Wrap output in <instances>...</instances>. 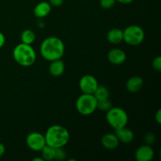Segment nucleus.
I'll list each match as a JSON object with an SVG mask.
<instances>
[{
    "label": "nucleus",
    "mask_w": 161,
    "mask_h": 161,
    "mask_svg": "<svg viewBox=\"0 0 161 161\" xmlns=\"http://www.w3.org/2000/svg\"><path fill=\"white\" fill-rule=\"evenodd\" d=\"M33 161H43V160H42V157H36V158H34L32 160Z\"/></svg>",
    "instance_id": "7c9ffc66"
},
{
    "label": "nucleus",
    "mask_w": 161,
    "mask_h": 161,
    "mask_svg": "<svg viewBox=\"0 0 161 161\" xmlns=\"http://www.w3.org/2000/svg\"><path fill=\"white\" fill-rule=\"evenodd\" d=\"M115 135H116L119 142H122L124 144H129L133 141L135 138L134 132L130 128H127V126L115 130Z\"/></svg>",
    "instance_id": "9b49d317"
},
{
    "label": "nucleus",
    "mask_w": 161,
    "mask_h": 161,
    "mask_svg": "<svg viewBox=\"0 0 161 161\" xmlns=\"http://www.w3.org/2000/svg\"><path fill=\"white\" fill-rule=\"evenodd\" d=\"M154 155L155 153L151 146L145 144L137 149L135 157L137 161H151L153 159Z\"/></svg>",
    "instance_id": "1a4fd4ad"
},
{
    "label": "nucleus",
    "mask_w": 161,
    "mask_h": 161,
    "mask_svg": "<svg viewBox=\"0 0 161 161\" xmlns=\"http://www.w3.org/2000/svg\"><path fill=\"white\" fill-rule=\"evenodd\" d=\"M155 119L158 124H161V109L157 110L155 114Z\"/></svg>",
    "instance_id": "a878e982"
},
{
    "label": "nucleus",
    "mask_w": 161,
    "mask_h": 161,
    "mask_svg": "<svg viewBox=\"0 0 161 161\" xmlns=\"http://www.w3.org/2000/svg\"><path fill=\"white\" fill-rule=\"evenodd\" d=\"M106 120L114 130H117L127 126L128 115L122 108L112 107L106 112Z\"/></svg>",
    "instance_id": "20e7f679"
},
{
    "label": "nucleus",
    "mask_w": 161,
    "mask_h": 161,
    "mask_svg": "<svg viewBox=\"0 0 161 161\" xmlns=\"http://www.w3.org/2000/svg\"><path fill=\"white\" fill-rule=\"evenodd\" d=\"M93 94L97 101L102 100V99H106L109 97V91L106 86L98 85Z\"/></svg>",
    "instance_id": "a211bd4d"
},
{
    "label": "nucleus",
    "mask_w": 161,
    "mask_h": 161,
    "mask_svg": "<svg viewBox=\"0 0 161 161\" xmlns=\"http://www.w3.org/2000/svg\"><path fill=\"white\" fill-rule=\"evenodd\" d=\"M51 5L48 2H40L35 6L34 15L39 19L43 18L50 14V13L51 12Z\"/></svg>",
    "instance_id": "ddd939ff"
},
{
    "label": "nucleus",
    "mask_w": 161,
    "mask_h": 161,
    "mask_svg": "<svg viewBox=\"0 0 161 161\" xmlns=\"http://www.w3.org/2000/svg\"><path fill=\"white\" fill-rule=\"evenodd\" d=\"M26 145L31 150L40 152L47 145L45 136L39 132H31L27 135Z\"/></svg>",
    "instance_id": "0eeeda50"
},
{
    "label": "nucleus",
    "mask_w": 161,
    "mask_h": 161,
    "mask_svg": "<svg viewBox=\"0 0 161 161\" xmlns=\"http://www.w3.org/2000/svg\"><path fill=\"white\" fill-rule=\"evenodd\" d=\"M107 40L112 44H119L124 41V32L120 28H113L107 33Z\"/></svg>",
    "instance_id": "dca6fc26"
},
{
    "label": "nucleus",
    "mask_w": 161,
    "mask_h": 161,
    "mask_svg": "<svg viewBox=\"0 0 161 161\" xmlns=\"http://www.w3.org/2000/svg\"><path fill=\"white\" fill-rule=\"evenodd\" d=\"M21 42L31 45L36 40V33L31 29H25L20 34Z\"/></svg>",
    "instance_id": "f3484780"
},
{
    "label": "nucleus",
    "mask_w": 161,
    "mask_h": 161,
    "mask_svg": "<svg viewBox=\"0 0 161 161\" xmlns=\"http://www.w3.org/2000/svg\"><path fill=\"white\" fill-rule=\"evenodd\" d=\"M97 99L93 94H82L77 98L75 108L83 116H90L97 109Z\"/></svg>",
    "instance_id": "39448f33"
},
{
    "label": "nucleus",
    "mask_w": 161,
    "mask_h": 161,
    "mask_svg": "<svg viewBox=\"0 0 161 161\" xmlns=\"http://www.w3.org/2000/svg\"><path fill=\"white\" fill-rule=\"evenodd\" d=\"M152 66L154 70L157 71V72H160L161 71V57L157 56L153 59L152 62Z\"/></svg>",
    "instance_id": "b1692460"
},
{
    "label": "nucleus",
    "mask_w": 161,
    "mask_h": 161,
    "mask_svg": "<svg viewBox=\"0 0 161 161\" xmlns=\"http://www.w3.org/2000/svg\"><path fill=\"white\" fill-rule=\"evenodd\" d=\"M42 153V158L43 160L51 161L54 160L55 156V149L54 148L49 146L46 145L42 150L40 151Z\"/></svg>",
    "instance_id": "6ab92c4d"
},
{
    "label": "nucleus",
    "mask_w": 161,
    "mask_h": 161,
    "mask_svg": "<svg viewBox=\"0 0 161 161\" xmlns=\"http://www.w3.org/2000/svg\"><path fill=\"white\" fill-rule=\"evenodd\" d=\"M5 152H6V147L3 143L0 142V157H3L4 155Z\"/></svg>",
    "instance_id": "cd10ccee"
},
{
    "label": "nucleus",
    "mask_w": 161,
    "mask_h": 161,
    "mask_svg": "<svg viewBox=\"0 0 161 161\" xmlns=\"http://www.w3.org/2000/svg\"><path fill=\"white\" fill-rule=\"evenodd\" d=\"M64 3V0H49V3L51 5V6L54 7H59Z\"/></svg>",
    "instance_id": "393cba45"
},
{
    "label": "nucleus",
    "mask_w": 161,
    "mask_h": 161,
    "mask_svg": "<svg viewBox=\"0 0 161 161\" xmlns=\"http://www.w3.org/2000/svg\"><path fill=\"white\" fill-rule=\"evenodd\" d=\"M64 44L60 38L49 36L46 38L40 45V54L49 61L61 59L64 53Z\"/></svg>",
    "instance_id": "f257e3e1"
},
{
    "label": "nucleus",
    "mask_w": 161,
    "mask_h": 161,
    "mask_svg": "<svg viewBox=\"0 0 161 161\" xmlns=\"http://www.w3.org/2000/svg\"><path fill=\"white\" fill-rule=\"evenodd\" d=\"M64 69H65L64 63L61 59L50 61V64L49 66V72L52 76H61L64 73Z\"/></svg>",
    "instance_id": "2eb2a0df"
},
{
    "label": "nucleus",
    "mask_w": 161,
    "mask_h": 161,
    "mask_svg": "<svg viewBox=\"0 0 161 161\" xmlns=\"http://www.w3.org/2000/svg\"><path fill=\"white\" fill-rule=\"evenodd\" d=\"M116 0H100L99 3H100V6H102V8L108 9L114 6V5L116 4Z\"/></svg>",
    "instance_id": "4be33fe9"
},
{
    "label": "nucleus",
    "mask_w": 161,
    "mask_h": 161,
    "mask_svg": "<svg viewBox=\"0 0 161 161\" xmlns=\"http://www.w3.org/2000/svg\"><path fill=\"white\" fill-rule=\"evenodd\" d=\"M5 42H6V37H5L4 34L0 31V49L4 46Z\"/></svg>",
    "instance_id": "bb28decb"
},
{
    "label": "nucleus",
    "mask_w": 161,
    "mask_h": 161,
    "mask_svg": "<svg viewBox=\"0 0 161 161\" xmlns=\"http://www.w3.org/2000/svg\"><path fill=\"white\" fill-rule=\"evenodd\" d=\"M107 58L110 63L118 65V64H121L125 62L127 59V55L124 50L116 48L110 50L108 53Z\"/></svg>",
    "instance_id": "9d476101"
},
{
    "label": "nucleus",
    "mask_w": 161,
    "mask_h": 161,
    "mask_svg": "<svg viewBox=\"0 0 161 161\" xmlns=\"http://www.w3.org/2000/svg\"><path fill=\"white\" fill-rule=\"evenodd\" d=\"M63 148L64 147L56 148V149H55L54 160H58V161H62V160H65L67 153H66L65 150H64Z\"/></svg>",
    "instance_id": "412c9836"
},
{
    "label": "nucleus",
    "mask_w": 161,
    "mask_h": 161,
    "mask_svg": "<svg viewBox=\"0 0 161 161\" xmlns=\"http://www.w3.org/2000/svg\"><path fill=\"white\" fill-rule=\"evenodd\" d=\"M14 59L19 65L29 67L36 61V53L34 48L29 44L21 42L14 47L13 50Z\"/></svg>",
    "instance_id": "7ed1b4c3"
},
{
    "label": "nucleus",
    "mask_w": 161,
    "mask_h": 161,
    "mask_svg": "<svg viewBox=\"0 0 161 161\" xmlns=\"http://www.w3.org/2000/svg\"><path fill=\"white\" fill-rule=\"evenodd\" d=\"M116 1L119 3H122V4H130L134 0H116Z\"/></svg>",
    "instance_id": "c85d7f7f"
},
{
    "label": "nucleus",
    "mask_w": 161,
    "mask_h": 161,
    "mask_svg": "<svg viewBox=\"0 0 161 161\" xmlns=\"http://www.w3.org/2000/svg\"><path fill=\"white\" fill-rule=\"evenodd\" d=\"M79 86L83 94H94L98 86V82L94 75L87 74L80 79Z\"/></svg>",
    "instance_id": "6e6552de"
},
{
    "label": "nucleus",
    "mask_w": 161,
    "mask_h": 161,
    "mask_svg": "<svg viewBox=\"0 0 161 161\" xmlns=\"http://www.w3.org/2000/svg\"><path fill=\"white\" fill-rule=\"evenodd\" d=\"M124 32V41L130 46L140 45L144 41L145 31L138 25H132L127 27Z\"/></svg>",
    "instance_id": "423d86ee"
},
{
    "label": "nucleus",
    "mask_w": 161,
    "mask_h": 161,
    "mask_svg": "<svg viewBox=\"0 0 161 161\" xmlns=\"http://www.w3.org/2000/svg\"><path fill=\"white\" fill-rule=\"evenodd\" d=\"M38 26H39V28H43L44 27V23H43V21L42 20V19H39V23H38Z\"/></svg>",
    "instance_id": "c756f323"
},
{
    "label": "nucleus",
    "mask_w": 161,
    "mask_h": 161,
    "mask_svg": "<svg viewBox=\"0 0 161 161\" xmlns=\"http://www.w3.org/2000/svg\"><path fill=\"white\" fill-rule=\"evenodd\" d=\"M156 140V135H154L152 132H148V133L146 134L144 138V141L146 142V144L149 145L151 146L152 144H153L154 142Z\"/></svg>",
    "instance_id": "5701e85b"
},
{
    "label": "nucleus",
    "mask_w": 161,
    "mask_h": 161,
    "mask_svg": "<svg viewBox=\"0 0 161 161\" xmlns=\"http://www.w3.org/2000/svg\"><path fill=\"white\" fill-rule=\"evenodd\" d=\"M102 146L105 149H108V150H113V149H116L119 144V142L118 140L117 137L115 134L108 133L104 135L101 139Z\"/></svg>",
    "instance_id": "f8f14e48"
},
{
    "label": "nucleus",
    "mask_w": 161,
    "mask_h": 161,
    "mask_svg": "<svg viewBox=\"0 0 161 161\" xmlns=\"http://www.w3.org/2000/svg\"><path fill=\"white\" fill-rule=\"evenodd\" d=\"M112 107V102L108 98L98 100L97 102V109H99L100 111L107 112Z\"/></svg>",
    "instance_id": "aec40b11"
},
{
    "label": "nucleus",
    "mask_w": 161,
    "mask_h": 161,
    "mask_svg": "<svg viewBox=\"0 0 161 161\" xmlns=\"http://www.w3.org/2000/svg\"><path fill=\"white\" fill-rule=\"evenodd\" d=\"M44 136L47 146L54 149L65 146L70 138L69 130L61 125H53L50 127Z\"/></svg>",
    "instance_id": "f03ea898"
},
{
    "label": "nucleus",
    "mask_w": 161,
    "mask_h": 161,
    "mask_svg": "<svg viewBox=\"0 0 161 161\" xmlns=\"http://www.w3.org/2000/svg\"><path fill=\"white\" fill-rule=\"evenodd\" d=\"M144 80L140 76H132L127 81L126 87L130 93H137L142 88Z\"/></svg>",
    "instance_id": "4468645a"
}]
</instances>
